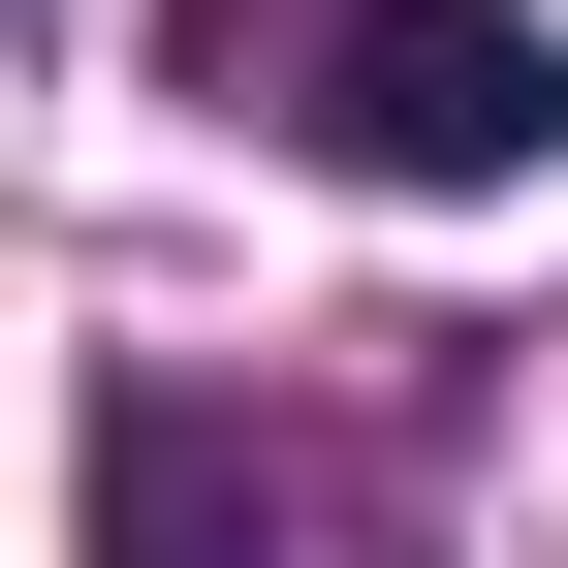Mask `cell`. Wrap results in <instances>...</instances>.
Segmentation results:
<instances>
[{
	"label": "cell",
	"instance_id": "1",
	"mask_svg": "<svg viewBox=\"0 0 568 568\" xmlns=\"http://www.w3.org/2000/svg\"><path fill=\"white\" fill-rule=\"evenodd\" d=\"M284 126H316L347 190H537L568 159V32H537V0H316Z\"/></svg>",
	"mask_w": 568,
	"mask_h": 568
},
{
	"label": "cell",
	"instance_id": "2",
	"mask_svg": "<svg viewBox=\"0 0 568 568\" xmlns=\"http://www.w3.org/2000/svg\"><path fill=\"white\" fill-rule=\"evenodd\" d=\"M95 568H284V474H253V410H190V379H95Z\"/></svg>",
	"mask_w": 568,
	"mask_h": 568
}]
</instances>
